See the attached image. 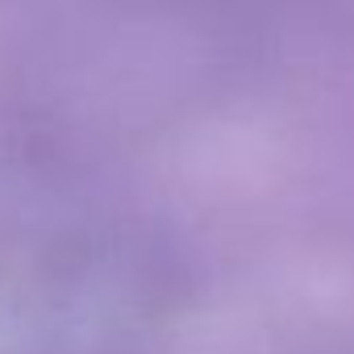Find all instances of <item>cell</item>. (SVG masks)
<instances>
[{
    "instance_id": "obj_1",
    "label": "cell",
    "mask_w": 354,
    "mask_h": 354,
    "mask_svg": "<svg viewBox=\"0 0 354 354\" xmlns=\"http://www.w3.org/2000/svg\"><path fill=\"white\" fill-rule=\"evenodd\" d=\"M158 308V259L125 217L0 175V354H125Z\"/></svg>"
}]
</instances>
